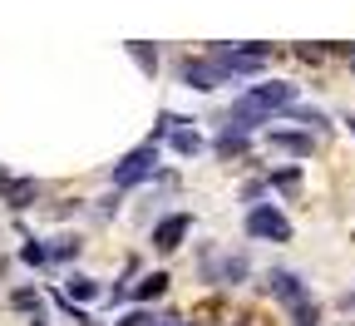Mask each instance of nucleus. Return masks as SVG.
<instances>
[{
	"label": "nucleus",
	"mask_w": 355,
	"mask_h": 326,
	"mask_svg": "<svg viewBox=\"0 0 355 326\" xmlns=\"http://www.w3.org/2000/svg\"><path fill=\"white\" fill-rule=\"evenodd\" d=\"M183 84L188 89H217V84H232V74L217 55H202V60H183Z\"/></svg>",
	"instance_id": "obj_6"
},
{
	"label": "nucleus",
	"mask_w": 355,
	"mask_h": 326,
	"mask_svg": "<svg viewBox=\"0 0 355 326\" xmlns=\"http://www.w3.org/2000/svg\"><path fill=\"white\" fill-rule=\"evenodd\" d=\"M345 124H350V133H355V119H350V114H345Z\"/></svg>",
	"instance_id": "obj_24"
},
{
	"label": "nucleus",
	"mask_w": 355,
	"mask_h": 326,
	"mask_svg": "<svg viewBox=\"0 0 355 326\" xmlns=\"http://www.w3.org/2000/svg\"><path fill=\"white\" fill-rule=\"evenodd\" d=\"M340 307H345V311H355V287H350V292L340 297Z\"/></svg>",
	"instance_id": "obj_22"
},
{
	"label": "nucleus",
	"mask_w": 355,
	"mask_h": 326,
	"mask_svg": "<svg viewBox=\"0 0 355 326\" xmlns=\"http://www.w3.org/2000/svg\"><path fill=\"white\" fill-rule=\"evenodd\" d=\"M64 297L79 307V302H94L99 297V282H94V277H84V272H69L64 277Z\"/></svg>",
	"instance_id": "obj_10"
},
{
	"label": "nucleus",
	"mask_w": 355,
	"mask_h": 326,
	"mask_svg": "<svg viewBox=\"0 0 355 326\" xmlns=\"http://www.w3.org/2000/svg\"><path fill=\"white\" fill-rule=\"evenodd\" d=\"M128 277H133V262H128V272H123V282H114V287H109V307L128 302Z\"/></svg>",
	"instance_id": "obj_21"
},
{
	"label": "nucleus",
	"mask_w": 355,
	"mask_h": 326,
	"mask_svg": "<svg viewBox=\"0 0 355 326\" xmlns=\"http://www.w3.org/2000/svg\"><path fill=\"white\" fill-rule=\"evenodd\" d=\"M286 114H291L296 124H306V133H311V129H331V119H326L321 109H311V104H291Z\"/></svg>",
	"instance_id": "obj_16"
},
{
	"label": "nucleus",
	"mask_w": 355,
	"mask_h": 326,
	"mask_svg": "<svg viewBox=\"0 0 355 326\" xmlns=\"http://www.w3.org/2000/svg\"><path fill=\"white\" fill-rule=\"evenodd\" d=\"M10 307H15V311H30V316H35V311L44 307V292H40V287H15V292H10Z\"/></svg>",
	"instance_id": "obj_15"
},
{
	"label": "nucleus",
	"mask_w": 355,
	"mask_h": 326,
	"mask_svg": "<svg viewBox=\"0 0 355 326\" xmlns=\"http://www.w3.org/2000/svg\"><path fill=\"white\" fill-rule=\"evenodd\" d=\"M266 292H272L286 311H296V307H306V302H316V297H311V287L301 282V277L296 272H286V267H272V272H266V282H261Z\"/></svg>",
	"instance_id": "obj_5"
},
{
	"label": "nucleus",
	"mask_w": 355,
	"mask_h": 326,
	"mask_svg": "<svg viewBox=\"0 0 355 326\" xmlns=\"http://www.w3.org/2000/svg\"><path fill=\"white\" fill-rule=\"evenodd\" d=\"M193 232V213H168L163 222H153V252H178L183 247V238Z\"/></svg>",
	"instance_id": "obj_7"
},
{
	"label": "nucleus",
	"mask_w": 355,
	"mask_h": 326,
	"mask_svg": "<svg viewBox=\"0 0 355 326\" xmlns=\"http://www.w3.org/2000/svg\"><path fill=\"white\" fill-rule=\"evenodd\" d=\"M79 247H84L79 238H60V243L50 247V257H55V262H74V257H79Z\"/></svg>",
	"instance_id": "obj_19"
},
{
	"label": "nucleus",
	"mask_w": 355,
	"mask_h": 326,
	"mask_svg": "<svg viewBox=\"0 0 355 326\" xmlns=\"http://www.w3.org/2000/svg\"><path fill=\"white\" fill-rule=\"evenodd\" d=\"M212 154H217V158H242V154H247V133L222 129V133L212 138Z\"/></svg>",
	"instance_id": "obj_11"
},
{
	"label": "nucleus",
	"mask_w": 355,
	"mask_h": 326,
	"mask_svg": "<svg viewBox=\"0 0 355 326\" xmlns=\"http://www.w3.org/2000/svg\"><path fill=\"white\" fill-rule=\"evenodd\" d=\"M123 50H128V60H133V65H139V70H144L148 79L158 74V50H148V44H144V40H128V44H123Z\"/></svg>",
	"instance_id": "obj_13"
},
{
	"label": "nucleus",
	"mask_w": 355,
	"mask_h": 326,
	"mask_svg": "<svg viewBox=\"0 0 355 326\" xmlns=\"http://www.w3.org/2000/svg\"><path fill=\"white\" fill-rule=\"evenodd\" d=\"M168 282H173L168 272H148L144 282L133 287V297H139V302H153V297H163V292H168Z\"/></svg>",
	"instance_id": "obj_14"
},
{
	"label": "nucleus",
	"mask_w": 355,
	"mask_h": 326,
	"mask_svg": "<svg viewBox=\"0 0 355 326\" xmlns=\"http://www.w3.org/2000/svg\"><path fill=\"white\" fill-rule=\"evenodd\" d=\"M242 104H247V109H257V114H266V119H272L277 109H291V104H296V84H286V79H272V84H257V89H247V95H242Z\"/></svg>",
	"instance_id": "obj_4"
},
{
	"label": "nucleus",
	"mask_w": 355,
	"mask_h": 326,
	"mask_svg": "<svg viewBox=\"0 0 355 326\" xmlns=\"http://www.w3.org/2000/svg\"><path fill=\"white\" fill-rule=\"evenodd\" d=\"M153 168H158V144L148 138V144H139L133 154H123V158L109 168V178H114V188H133V183H144Z\"/></svg>",
	"instance_id": "obj_3"
},
{
	"label": "nucleus",
	"mask_w": 355,
	"mask_h": 326,
	"mask_svg": "<svg viewBox=\"0 0 355 326\" xmlns=\"http://www.w3.org/2000/svg\"><path fill=\"white\" fill-rule=\"evenodd\" d=\"M266 188L296 193V188H301V168H277V173H266Z\"/></svg>",
	"instance_id": "obj_17"
},
{
	"label": "nucleus",
	"mask_w": 355,
	"mask_h": 326,
	"mask_svg": "<svg viewBox=\"0 0 355 326\" xmlns=\"http://www.w3.org/2000/svg\"><path fill=\"white\" fill-rule=\"evenodd\" d=\"M168 144H173L178 158H198V154H202V133H198V129H173Z\"/></svg>",
	"instance_id": "obj_12"
},
{
	"label": "nucleus",
	"mask_w": 355,
	"mask_h": 326,
	"mask_svg": "<svg viewBox=\"0 0 355 326\" xmlns=\"http://www.w3.org/2000/svg\"><path fill=\"white\" fill-rule=\"evenodd\" d=\"M266 144L282 149V154H296V158H311L316 138H311V133H296V129H272V133H266Z\"/></svg>",
	"instance_id": "obj_9"
},
{
	"label": "nucleus",
	"mask_w": 355,
	"mask_h": 326,
	"mask_svg": "<svg viewBox=\"0 0 355 326\" xmlns=\"http://www.w3.org/2000/svg\"><path fill=\"white\" fill-rule=\"evenodd\" d=\"M158 321H163L158 311H128V316H119L114 326H158Z\"/></svg>",
	"instance_id": "obj_20"
},
{
	"label": "nucleus",
	"mask_w": 355,
	"mask_h": 326,
	"mask_svg": "<svg viewBox=\"0 0 355 326\" xmlns=\"http://www.w3.org/2000/svg\"><path fill=\"white\" fill-rule=\"evenodd\" d=\"M94 326H99V321H94Z\"/></svg>",
	"instance_id": "obj_26"
},
{
	"label": "nucleus",
	"mask_w": 355,
	"mask_h": 326,
	"mask_svg": "<svg viewBox=\"0 0 355 326\" xmlns=\"http://www.w3.org/2000/svg\"><path fill=\"white\" fill-rule=\"evenodd\" d=\"M242 277H247V252L202 247V282H212V287H237Z\"/></svg>",
	"instance_id": "obj_2"
},
{
	"label": "nucleus",
	"mask_w": 355,
	"mask_h": 326,
	"mask_svg": "<svg viewBox=\"0 0 355 326\" xmlns=\"http://www.w3.org/2000/svg\"><path fill=\"white\" fill-rule=\"evenodd\" d=\"M20 262H25V267H44V262H50V247H44V243H35V238H25Z\"/></svg>",
	"instance_id": "obj_18"
},
{
	"label": "nucleus",
	"mask_w": 355,
	"mask_h": 326,
	"mask_svg": "<svg viewBox=\"0 0 355 326\" xmlns=\"http://www.w3.org/2000/svg\"><path fill=\"white\" fill-rule=\"evenodd\" d=\"M345 60H350V70H355V50H350V55H345Z\"/></svg>",
	"instance_id": "obj_25"
},
{
	"label": "nucleus",
	"mask_w": 355,
	"mask_h": 326,
	"mask_svg": "<svg viewBox=\"0 0 355 326\" xmlns=\"http://www.w3.org/2000/svg\"><path fill=\"white\" fill-rule=\"evenodd\" d=\"M35 198H40V183H35V178H10L6 188H0V203H6L10 213H25V208H35Z\"/></svg>",
	"instance_id": "obj_8"
},
{
	"label": "nucleus",
	"mask_w": 355,
	"mask_h": 326,
	"mask_svg": "<svg viewBox=\"0 0 355 326\" xmlns=\"http://www.w3.org/2000/svg\"><path fill=\"white\" fill-rule=\"evenodd\" d=\"M30 326H50V316H44V311H35V316H30Z\"/></svg>",
	"instance_id": "obj_23"
},
{
	"label": "nucleus",
	"mask_w": 355,
	"mask_h": 326,
	"mask_svg": "<svg viewBox=\"0 0 355 326\" xmlns=\"http://www.w3.org/2000/svg\"><path fill=\"white\" fill-rule=\"evenodd\" d=\"M242 227H247V238H257V243H291V218L282 208H272V203H257Z\"/></svg>",
	"instance_id": "obj_1"
}]
</instances>
